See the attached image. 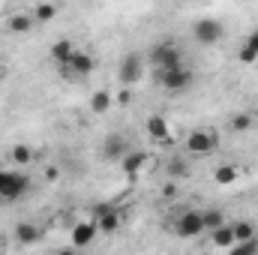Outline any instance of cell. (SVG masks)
<instances>
[{"instance_id":"cell-18","label":"cell","mask_w":258,"mask_h":255,"mask_svg":"<svg viewBox=\"0 0 258 255\" xmlns=\"http://www.w3.org/2000/svg\"><path fill=\"white\" fill-rule=\"evenodd\" d=\"M72 51H75V45H72V39H57L54 45H51V60L57 66H66L69 63V57H72Z\"/></svg>"},{"instance_id":"cell-24","label":"cell","mask_w":258,"mask_h":255,"mask_svg":"<svg viewBox=\"0 0 258 255\" xmlns=\"http://www.w3.org/2000/svg\"><path fill=\"white\" fill-rule=\"evenodd\" d=\"M231 228H234V243H240V240H249V237H255V234H258L252 222H234Z\"/></svg>"},{"instance_id":"cell-7","label":"cell","mask_w":258,"mask_h":255,"mask_svg":"<svg viewBox=\"0 0 258 255\" xmlns=\"http://www.w3.org/2000/svg\"><path fill=\"white\" fill-rule=\"evenodd\" d=\"M69 78H75V81H81V78H87L93 69H96V60H93V54H87V51H81V48H75L72 51V57H69V63L60 66Z\"/></svg>"},{"instance_id":"cell-10","label":"cell","mask_w":258,"mask_h":255,"mask_svg":"<svg viewBox=\"0 0 258 255\" xmlns=\"http://www.w3.org/2000/svg\"><path fill=\"white\" fill-rule=\"evenodd\" d=\"M147 159H150V156H147L144 150H126V153H123V159H120V171L126 174L129 180H135V177L144 171Z\"/></svg>"},{"instance_id":"cell-5","label":"cell","mask_w":258,"mask_h":255,"mask_svg":"<svg viewBox=\"0 0 258 255\" xmlns=\"http://www.w3.org/2000/svg\"><path fill=\"white\" fill-rule=\"evenodd\" d=\"M186 153L189 156H207V153H213L216 150V132L213 129H192L189 135H186Z\"/></svg>"},{"instance_id":"cell-4","label":"cell","mask_w":258,"mask_h":255,"mask_svg":"<svg viewBox=\"0 0 258 255\" xmlns=\"http://www.w3.org/2000/svg\"><path fill=\"white\" fill-rule=\"evenodd\" d=\"M174 234H177V237H183V240H192V237H198V234H204L201 210H195V207L180 210V213H177V219H174Z\"/></svg>"},{"instance_id":"cell-23","label":"cell","mask_w":258,"mask_h":255,"mask_svg":"<svg viewBox=\"0 0 258 255\" xmlns=\"http://www.w3.org/2000/svg\"><path fill=\"white\" fill-rule=\"evenodd\" d=\"M237 177H240V171H237L234 165H219V168L213 171V180H216L219 186H231V183H237Z\"/></svg>"},{"instance_id":"cell-16","label":"cell","mask_w":258,"mask_h":255,"mask_svg":"<svg viewBox=\"0 0 258 255\" xmlns=\"http://www.w3.org/2000/svg\"><path fill=\"white\" fill-rule=\"evenodd\" d=\"M210 243L216 246V249H231L234 246V228L225 222V225H219V228H213L210 231Z\"/></svg>"},{"instance_id":"cell-26","label":"cell","mask_w":258,"mask_h":255,"mask_svg":"<svg viewBox=\"0 0 258 255\" xmlns=\"http://www.w3.org/2000/svg\"><path fill=\"white\" fill-rule=\"evenodd\" d=\"M237 60H240V63H258V48L249 42V39L240 45V51H237Z\"/></svg>"},{"instance_id":"cell-2","label":"cell","mask_w":258,"mask_h":255,"mask_svg":"<svg viewBox=\"0 0 258 255\" xmlns=\"http://www.w3.org/2000/svg\"><path fill=\"white\" fill-rule=\"evenodd\" d=\"M159 81H162V90L165 93L177 96V93H186L192 87L195 75H192V69L183 63V66H174V69H162L159 72Z\"/></svg>"},{"instance_id":"cell-13","label":"cell","mask_w":258,"mask_h":255,"mask_svg":"<svg viewBox=\"0 0 258 255\" xmlns=\"http://www.w3.org/2000/svg\"><path fill=\"white\" fill-rule=\"evenodd\" d=\"M33 15L30 12H12L9 18H6V30L9 33H15V36H24V33H30L33 30Z\"/></svg>"},{"instance_id":"cell-9","label":"cell","mask_w":258,"mask_h":255,"mask_svg":"<svg viewBox=\"0 0 258 255\" xmlns=\"http://www.w3.org/2000/svg\"><path fill=\"white\" fill-rule=\"evenodd\" d=\"M96 228H99V234H114V231H120V213H117L114 207H108V204H99V207H96Z\"/></svg>"},{"instance_id":"cell-22","label":"cell","mask_w":258,"mask_h":255,"mask_svg":"<svg viewBox=\"0 0 258 255\" xmlns=\"http://www.w3.org/2000/svg\"><path fill=\"white\" fill-rule=\"evenodd\" d=\"M201 219H204V231H207V234H210L213 228L225 225V216H222L219 207H201Z\"/></svg>"},{"instance_id":"cell-29","label":"cell","mask_w":258,"mask_h":255,"mask_svg":"<svg viewBox=\"0 0 258 255\" xmlns=\"http://www.w3.org/2000/svg\"><path fill=\"white\" fill-rule=\"evenodd\" d=\"M249 42H252V45H255V48H258V30H255V33H252V36H249Z\"/></svg>"},{"instance_id":"cell-19","label":"cell","mask_w":258,"mask_h":255,"mask_svg":"<svg viewBox=\"0 0 258 255\" xmlns=\"http://www.w3.org/2000/svg\"><path fill=\"white\" fill-rule=\"evenodd\" d=\"M9 159H12V165L24 168V165L33 162V147H30V144H12V147H9Z\"/></svg>"},{"instance_id":"cell-11","label":"cell","mask_w":258,"mask_h":255,"mask_svg":"<svg viewBox=\"0 0 258 255\" xmlns=\"http://www.w3.org/2000/svg\"><path fill=\"white\" fill-rule=\"evenodd\" d=\"M147 135L156 141V144H171L174 138H171V126H168V120L162 117V114H150L147 117Z\"/></svg>"},{"instance_id":"cell-21","label":"cell","mask_w":258,"mask_h":255,"mask_svg":"<svg viewBox=\"0 0 258 255\" xmlns=\"http://www.w3.org/2000/svg\"><path fill=\"white\" fill-rule=\"evenodd\" d=\"M111 105H114V99H111L108 90H96L90 96V111L93 114H105V111H111Z\"/></svg>"},{"instance_id":"cell-1","label":"cell","mask_w":258,"mask_h":255,"mask_svg":"<svg viewBox=\"0 0 258 255\" xmlns=\"http://www.w3.org/2000/svg\"><path fill=\"white\" fill-rule=\"evenodd\" d=\"M150 63L162 72V69L183 66V63H186V57H183V48H180L177 42H171V39H162V42H156V45L150 48Z\"/></svg>"},{"instance_id":"cell-6","label":"cell","mask_w":258,"mask_h":255,"mask_svg":"<svg viewBox=\"0 0 258 255\" xmlns=\"http://www.w3.org/2000/svg\"><path fill=\"white\" fill-rule=\"evenodd\" d=\"M222 36H225V27L216 18H198L192 24V39L198 45H216Z\"/></svg>"},{"instance_id":"cell-20","label":"cell","mask_w":258,"mask_h":255,"mask_svg":"<svg viewBox=\"0 0 258 255\" xmlns=\"http://www.w3.org/2000/svg\"><path fill=\"white\" fill-rule=\"evenodd\" d=\"M228 126H231V132L243 135V132H249V129L255 126V117H252L249 111H234V114H231V120H228Z\"/></svg>"},{"instance_id":"cell-8","label":"cell","mask_w":258,"mask_h":255,"mask_svg":"<svg viewBox=\"0 0 258 255\" xmlns=\"http://www.w3.org/2000/svg\"><path fill=\"white\" fill-rule=\"evenodd\" d=\"M141 75H144V60H141V54H126V57L120 60V69H117L120 84H123V87H135V84L141 81Z\"/></svg>"},{"instance_id":"cell-3","label":"cell","mask_w":258,"mask_h":255,"mask_svg":"<svg viewBox=\"0 0 258 255\" xmlns=\"http://www.w3.org/2000/svg\"><path fill=\"white\" fill-rule=\"evenodd\" d=\"M27 189H30V177L24 171H6V168H0V198L18 201L21 195H27Z\"/></svg>"},{"instance_id":"cell-30","label":"cell","mask_w":258,"mask_h":255,"mask_svg":"<svg viewBox=\"0 0 258 255\" xmlns=\"http://www.w3.org/2000/svg\"><path fill=\"white\" fill-rule=\"evenodd\" d=\"M0 252H3V243H0Z\"/></svg>"},{"instance_id":"cell-25","label":"cell","mask_w":258,"mask_h":255,"mask_svg":"<svg viewBox=\"0 0 258 255\" xmlns=\"http://www.w3.org/2000/svg\"><path fill=\"white\" fill-rule=\"evenodd\" d=\"M228 252H234V255H255V252H258V234H255V237H249V240H240V243H234Z\"/></svg>"},{"instance_id":"cell-14","label":"cell","mask_w":258,"mask_h":255,"mask_svg":"<svg viewBox=\"0 0 258 255\" xmlns=\"http://www.w3.org/2000/svg\"><path fill=\"white\" fill-rule=\"evenodd\" d=\"M96 234H99L96 222H78V225L72 228V243L84 249V246H90V243L96 240Z\"/></svg>"},{"instance_id":"cell-27","label":"cell","mask_w":258,"mask_h":255,"mask_svg":"<svg viewBox=\"0 0 258 255\" xmlns=\"http://www.w3.org/2000/svg\"><path fill=\"white\" fill-rule=\"evenodd\" d=\"M186 174H189V165H186V159H177V156H174V159L168 162V177H177V180H183Z\"/></svg>"},{"instance_id":"cell-15","label":"cell","mask_w":258,"mask_h":255,"mask_svg":"<svg viewBox=\"0 0 258 255\" xmlns=\"http://www.w3.org/2000/svg\"><path fill=\"white\" fill-rule=\"evenodd\" d=\"M39 237H42L39 225H33V222H18V225H15V240H18L21 246H30V243H36Z\"/></svg>"},{"instance_id":"cell-12","label":"cell","mask_w":258,"mask_h":255,"mask_svg":"<svg viewBox=\"0 0 258 255\" xmlns=\"http://www.w3.org/2000/svg\"><path fill=\"white\" fill-rule=\"evenodd\" d=\"M126 150H129L126 138H123V135H117V132H114V135H108V138H105V144H102V156H105V159H111V162H120Z\"/></svg>"},{"instance_id":"cell-28","label":"cell","mask_w":258,"mask_h":255,"mask_svg":"<svg viewBox=\"0 0 258 255\" xmlns=\"http://www.w3.org/2000/svg\"><path fill=\"white\" fill-rule=\"evenodd\" d=\"M132 102V87H123L120 90V105H129Z\"/></svg>"},{"instance_id":"cell-17","label":"cell","mask_w":258,"mask_h":255,"mask_svg":"<svg viewBox=\"0 0 258 255\" xmlns=\"http://www.w3.org/2000/svg\"><path fill=\"white\" fill-rule=\"evenodd\" d=\"M30 15H33V21H36V24H48V21H54V18H57V3L42 0V3H36V6L30 9Z\"/></svg>"}]
</instances>
